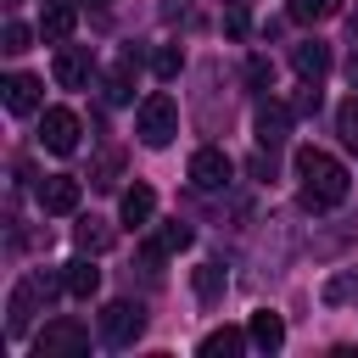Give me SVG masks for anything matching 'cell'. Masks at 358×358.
Listing matches in <instances>:
<instances>
[{"instance_id": "6da1fadb", "label": "cell", "mask_w": 358, "mask_h": 358, "mask_svg": "<svg viewBox=\"0 0 358 358\" xmlns=\"http://www.w3.org/2000/svg\"><path fill=\"white\" fill-rule=\"evenodd\" d=\"M296 179H302V201H308L313 213H319V207H341L347 190H352L347 168H341L330 151H319V145H302V151H296Z\"/></svg>"}, {"instance_id": "7a4b0ae2", "label": "cell", "mask_w": 358, "mask_h": 358, "mask_svg": "<svg viewBox=\"0 0 358 358\" xmlns=\"http://www.w3.org/2000/svg\"><path fill=\"white\" fill-rule=\"evenodd\" d=\"M134 134H140V145H151V151H162L173 134H179V106H173V95H145L140 106H134Z\"/></svg>"}, {"instance_id": "3957f363", "label": "cell", "mask_w": 358, "mask_h": 358, "mask_svg": "<svg viewBox=\"0 0 358 358\" xmlns=\"http://www.w3.org/2000/svg\"><path fill=\"white\" fill-rule=\"evenodd\" d=\"M145 336V308L140 302H112L101 308V341L106 347H134Z\"/></svg>"}, {"instance_id": "277c9868", "label": "cell", "mask_w": 358, "mask_h": 358, "mask_svg": "<svg viewBox=\"0 0 358 358\" xmlns=\"http://www.w3.org/2000/svg\"><path fill=\"white\" fill-rule=\"evenodd\" d=\"M34 352L39 358H78V352H90V330L78 319H50L34 341Z\"/></svg>"}, {"instance_id": "5b68a950", "label": "cell", "mask_w": 358, "mask_h": 358, "mask_svg": "<svg viewBox=\"0 0 358 358\" xmlns=\"http://www.w3.org/2000/svg\"><path fill=\"white\" fill-rule=\"evenodd\" d=\"M78 134H84V123H78V112H67V106H50V112L39 117V140H45V151H56V157L78 151Z\"/></svg>"}, {"instance_id": "8992f818", "label": "cell", "mask_w": 358, "mask_h": 358, "mask_svg": "<svg viewBox=\"0 0 358 358\" xmlns=\"http://www.w3.org/2000/svg\"><path fill=\"white\" fill-rule=\"evenodd\" d=\"M229 173H235V162H229L218 145H201V151L190 157V185H196V190H224Z\"/></svg>"}, {"instance_id": "52a82bcc", "label": "cell", "mask_w": 358, "mask_h": 358, "mask_svg": "<svg viewBox=\"0 0 358 358\" xmlns=\"http://www.w3.org/2000/svg\"><path fill=\"white\" fill-rule=\"evenodd\" d=\"M50 73H56V84H62V90H84V84H90V73H95V56H90V50H78V45H62Z\"/></svg>"}, {"instance_id": "ba28073f", "label": "cell", "mask_w": 358, "mask_h": 358, "mask_svg": "<svg viewBox=\"0 0 358 358\" xmlns=\"http://www.w3.org/2000/svg\"><path fill=\"white\" fill-rule=\"evenodd\" d=\"M291 67H296L302 84H324V73H330V45H324V39H302V45L291 50Z\"/></svg>"}, {"instance_id": "9c48e42d", "label": "cell", "mask_w": 358, "mask_h": 358, "mask_svg": "<svg viewBox=\"0 0 358 358\" xmlns=\"http://www.w3.org/2000/svg\"><path fill=\"white\" fill-rule=\"evenodd\" d=\"M39 207H45V213H78V179H73V173L39 179Z\"/></svg>"}, {"instance_id": "30bf717a", "label": "cell", "mask_w": 358, "mask_h": 358, "mask_svg": "<svg viewBox=\"0 0 358 358\" xmlns=\"http://www.w3.org/2000/svg\"><path fill=\"white\" fill-rule=\"evenodd\" d=\"M73 28H78V6L50 0L45 17H39V39H45V45H62V39H73Z\"/></svg>"}, {"instance_id": "8fae6325", "label": "cell", "mask_w": 358, "mask_h": 358, "mask_svg": "<svg viewBox=\"0 0 358 358\" xmlns=\"http://www.w3.org/2000/svg\"><path fill=\"white\" fill-rule=\"evenodd\" d=\"M39 90H45V84H39L34 73H11V78H6V106H11L17 117L39 112Z\"/></svg>"}, {"instance_id": "7c38bea8", "label": "cell", "mask_w": 358, "mask_h": 358, "mask_svg": "<svg viewBox=\"0 0 358 358\" xmlns=\"http://www.w3.org/2000/svg\"><path fill=\"white\" fill-rule=\"evenodd\" d=\"M112 241H117V229H112L106 218H78V224H73V246L90 252V257H101Z\"/></svg>"}, {"instance_id": "4fadbf2b", "label": "cell", "mask_w": 358, "mask_h": 358, "mask_svg": "<svg viewBox=\"0 0 358 358\" xmlns=\"http://www.w3.org/2000/svg\"><path fill=\"white\" fill-rule=\"evenodd\" d=\"M246 341H252V330L218 324V330H207V336H201V347H196V352H201V358H235V352H241Z\"/></svg>"}, {"instance_id": "5bb4252c", "label": "cell", "mask_w": 358, "mask_h": 358, "mask_svg": "<svg viewBox=\"0 0 358 358\" xmlns=\"http://www.w3.org/2000/svg\"><path fill=\"white\" fill-rule=\"evenodd\" d=\"M151 213H157V190L151 185H129L123 190V224L140 229V224H151Z\"/></svg>"}, {"instance_id": "9a60e30c", "label": "cell", "mask_w": 358, "mask_h": 358, "mask_svg": "<svg viewBox=\"0 0 358 358\" xmlns=\"http://www.w3.org/2000/svg\"><path fill=\"white\" fill-rule=\"evenodd\" d=\"M62 280H67V296H95V291H101V268L90 263V252H78Z\"/></svg>"}, {"instance_id": "2e32d148", "label": "cell", "mask_w": 358, "mask_h": 358, "mask_svg": "<svg viewBox=\"0 0 358 358\" xmlns=\"http://www.w3.org/2000/svg\"><path fill=\"white\" fill-rule=\"evenodd\" d=\"M190 285H196L201 302H218V296L229 291V274H224V263H196V268H190Z\"/></svg>"}, {"instance_id": "e0dca14e", "label": "cell", "mask_w": 358, "mask_h": 358, "mask_svg": "<svg viewBox=\"0 0 358 358\" xmlns=\"http://www.w3.org/2000/svg\"><path fill=\"white\" fill-rule=\"evenodd\" d=\"M246 330H252V347H263V352H280V341H285V319H280V313H268V308H263V313H252V324H246Z\"/></svg>"}, {"instance_id": "ac0fdd59", "label": "cell", "mask_w": 358, "mask_h": 358, "mask_svg": "<svg viewBox=\"0 0 358 358\" xmlns=\"http://www.w3.org/2000/svg\"><path fill=\"white\" fill-rule=\"evenodd\" d=\"M285 129H291V112H285V106H280V101H268V106H263V112H257V140H263V145H268V151H274V145H280V140H285Z\"/></svg>"}, {"instance_id": "d6986e66", "label": "cell", "mask_w": 358, "mask_h": 358, "mask_svg": "<svg viewBox=\"0 0 358 358\" xmlns=\"http://www.w3.org/2000/svg\"><path fill=\"white\" fill-rule=\"evenodd\" d=\"M34 296H39V291H34V280H22V285L11 291V313H6V330H11V336H22V330H28V319H34Z\"/></svg>"}, {"instance_id": "ffe728a7", "label": "cell", "mask_w": 358, "mask_h": 358, "mask_svg": "<svg viewBox=\"0 0 358 358\" xmlns=\"http://www.w3.org/2000/svg\"><path fill=\"white\" fill-rule=\"evenodd\" d=\"M106 101H134V56H123L106 73Z\"/></svg>"}, {"instance_id": "44dd1931", "label": "cell", "mask_w": 358, "mask_h": 358, "mask_svg": "<svg viewBox=\"0 0 358 358\" xmlns=\"http://www.w3.org/2000/svg\"><path fill=\"white\" fill-rule=\"evenodd\" d=\"M336 11H341V0H291V17L296 22H324Z\"/></svg>"}, {"instance_id": "7402d4cb", "label": "cell", "mask_w": 358, "mask_h": 358, "mask_svg": "<svg viewBox=\"0 0 358 358\" xmlns=\"http://www.w3.org/2000/svg\"><path fill=\"white\" fill-rule=\"evenodd\" d=\"M117 168H123V157H117V151H106V157L90 168V185H95V190H112V185H117Z\"/></svg>"}, {"instance_id": "603a6c76", "label": "cell", "mask_w": 358, "mask_h": 358, "mask_svg": "<svg viewBox=\"0 0 358 358\" xmlns=\"http://www.w3.org/2000/svg\"><path fill=\"white\" fill-rule=\"evenodd\" d=\"M336 129H341L347 151H358V95H352V101H341V112H336Z\"/></svg>"}, {"instance_id": "cb8c5ba5", "label": "cell", "mask_w": 358, "mask_h": 358, "mask_svg": "<svg viewBox=\"0 0 358 358\" xmlns=\"http://www.w3.org/2000/svg\"><path fill=\"white\" fill-rule=\"evenodd\" d=\"M190 241H196V235H190V224H179V218H173V224H162V235H157V246H162V252H185Z\"/></svg>"}, {"instance_id": "d4e9b609", "label": "cell", "mask_w": 358, "mask_h": 358, "mask_svg": "<svg viewBox=\"0 0 358 358\" xmlns=\"http://www.w3.org/2000/svg\"><path fill=\"white\" fill-rule=\"evenodd\" d=\"M28 45H34V28H22V22H6V45H0V50H6V56H22Z\"/></svg>"}, {"instance_id": "484cf974", "label": "cell", "mask_w": 358, "mask_h": 358, "mask_svg": "<svg viewBox=\"0 0 358 358\" xmlns=\"http://www.w3.org/2000/svg\"><path fill=\"white\" fill-rule=\"evenodd\" d=\"M151 67H157V78H173V73L185 67V56H179V50H157V56H151Z\"/></svg>"}, {"instance_id": "4316f807", "label": "cell", "mask_w": 358, "mask_h": 358, "mask_svg": "<svg viewBox=\"0 0 358 358\" xmlns=\"http://www.w3.org/2000/svg\"><path fill=\"white\" fill-rule=\"evenodd\" d=\"M246 78H252V84L263 90V84H274V67H268L263 56H252V62H246Z\"/></svg>"}, {"instance_id": "83f0119b", "label": "cell", "mask_w": 358, "mask_h": 358, "mask_svg": "<svg viewBox=\"0 0 358 358\" xmlns=\"http://www.w3.org/2000/svg\"><path fill=\"white\" fill-rule=\"evenodd\" d=\"M347 296H358V285H352V280H347V274H341V280H330V285H324V302H347Z\"/></svg>"}, {"instance_id": "f1b7e54d", "label": "cell", "mask_w": 358, "mask_h": 358, "mask_svg": "<svg viewBox=\"0 0 358 358\" xmlns=\"http://www.w3.org/2000/svg\"><path fill=\"white\" fill-rule=\"evenodd\" d=\"M224 28H229V34H235V39H241V34H246V28H252V22H246V6H229V17H224Z\"/></svg>"}, {"instance_id": "f546056e", "label": "cell", "mask_w": 358, "mask_h": 358, "mask_svg": "<svg viewBox=\"0 0 358 358\" xmlns=\"http://www.w3.org/2000/svg\"><path fill=\"white\" fill-rule=\"evenodd\" d=\"M296 112H319V84H308V90L296 95Z\"/></svg>"}, {"instance_id": "4dcf8cb0", "label": "cell", "mask_w": 358, "mask_h": 358, "mask_svg": "<svg viewBox=\"0 0 358 358\" xmlns=\"http://www.w3.org/2000/svg\"><path fill=\"white\" fill-rule=\"evenodd\" d=\"M347 84L358 90V50H352V62H347Z\"/></svg>"}]
</instances>
